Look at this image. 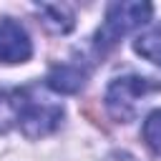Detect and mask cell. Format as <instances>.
Instances as JSON below:
<instances>
[{
	"label": "cell",
	"mask_w": 161,
	"mask_h": 161,
	"mask_svg": "<svg viewBox=\"0 0 161 161\" xmlns=\"http://www.w3.org/2000/svg\"><path fill=\"white\" fill-rule=\"evenodd\" d=\"M63 121V106L38 96L33 88L0 91V133L20 128L28 138L53 133Z\"/></svg>",
	"instance_id": "obj_1"
},
{
	"label": "cell",
	"mask_w": 161,
	"mask_h": 161,
	"mask_svg": "<svg viewBox=\"0 0 161 161\" xmlns=\"http://www.w3.org/2000/svg\"><path fill=\"white\" fill-rule=\"evenodd\" d=\"M151 5L148 3H111L106 8V18L96 33V50L108 53L123 35L136 30L151 18Z\"/></svg>",
	"instance_id": "obj_2"
},
{
	"label": "cell",
	"mask_w": 161,
	"mask_h": 161,
	"mask_svg": "<svg viewBox=\"0 0 161 161\" xmlns=\"http://www.w3.org/2000/svg\"><path fill=\"white\" fill-rule=\"evenodd\" d=\"M153 88H161V83H151V78H141V75L113 78L108 91H106V108L116 121L126 123L136 116L138 101Z\"/></svg>",
	"instance_id": "obj_3"
},
{
	"label": "cell",
	"mask_w": 161,
	"mask_h": 161,
	"mask_svg": "<svg viewBox=\"0 0 161 161\" xmlns=\"http://www.w3.org/2000/svg\"><path fill=\"white\" fill-rule=\"evenodd\" d=\"M33 55L28 30L13 18L0 20V63H25Z\"/></svg>",
	"instance_id": "obj_4"
},
{
	"label": "cell",
	"mask_w": 161,
	"mask_h": 161,
	"mask_svg": "<svg viewBox=\"0 0 161 161\" xmlns=\"http://www.w3.org/2000/svg\"><path fill=\"white\" fill-rule=\"evenodd\" d=\"M48 88L58 93H78L88 80V68L83 63H58L48 73Z\"/></svg>",
	"instance_id": "obj_5"
},
{
	"label": "cell",
	"mask_w": 161,
	"mask_h": 161,
	"mask_svg": "<svg viewBox=\"0 0 161 161\" xmlns=\"http://www.w3.org/2000/svg\"><path fill=\"white\" fill-rule=\"evenodd\" d=\"M38 13L43 15V23L53 30V33H68L73 28V13L68 5H50V3H43V5H35Z\"/></svg>",
	"instance_id": "obj_6"
},
{
	"label": "cell",
	"mask_w": 161,
	"mask_h": 161,
	"mask_svg": "<svg viewBox=\"0 0 161 161\" xmlns=\"http://www.w3.org/2000/svg\"><path fill=\"white\" fill-rule=\"evenodd\" d=\"M136 53L156 65H161V23L158 25H151L146 33H141L133 43Z\"/></svg>",
	"instance_id": "obj_7"
},
{
	"label": "cell",
	"mask_w": 161,
	"mask_h": 161,
	"mask_svg": "<svg viewBox=\"0 0 161 161\" xmlns=\"http://www.w3.org/2000/svg\"><path fill=\"white\" fill-rule=\"evenodd\" d=\"M143 141L153 153H161V108L151 111L143 121Z\"/></svg>",
	"instance_id": "obj_8"
},
{
	"label": "cell",
	"mask_w": 161,
	"mask_h": 161,
	"mask_svg": "<svg viewBox=\"0 0 161 161\" xmlns=\"http://www.w3.org/2000/svg\"><path fill=\"white\" fill-rule=\"evenodd\" d=\"M111 161H136L133 156H128V153H118V156H113Z\"/></svg>",
	"instance_id": "obj_9"
}]
</instances>
